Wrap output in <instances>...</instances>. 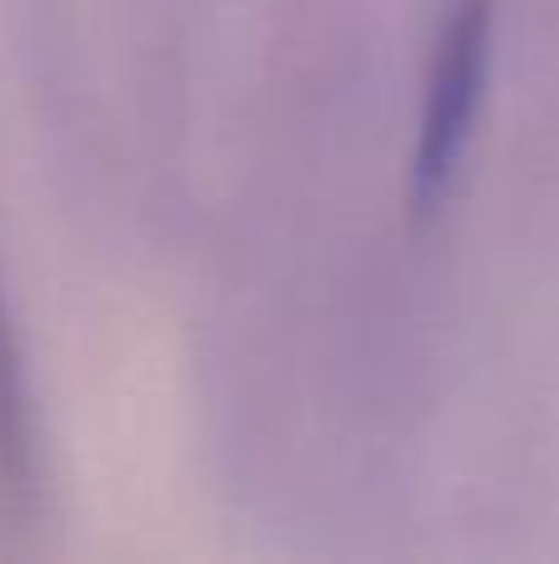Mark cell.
I'll use <instances>...</instances> for the list:
<instances>
[{
	"mask_svg": "<svg viewBox=\"0 0 559 564\" xmlns=\"http://www.w3.org/2000/svg\"><path fill=\"white\" fill-rule=\"evenodd\" d=\"M491 45H495V0H461L436 40L431 79L421 99V134H416V174L412 194L416 208H436L451 194L456 174L465 164V149L475 134V115L485 99V75H491Z\"/></svg>",
	"mask_w": 559,
	"mask_h": 564,
	"instance_id": "6da1fadb",
	"label": "cell"
},
{
	"mask_svg": "<svg viewBox=\"0 0 559 564\" xmlns=\"http://www.w3.org/2000/svg\"><path fill=\"white\" fill-rule=\"evenodd\" d=\"M30 416H25V391H20V361H15V337H10V317L0 302V510L15 516L30 500Z\"/></svg>",
	"mask_w": 559,
	"mask_h": 564,
	"instance_id": "7a4b0ae2",
	"label": "cell"
}]
</instances>
